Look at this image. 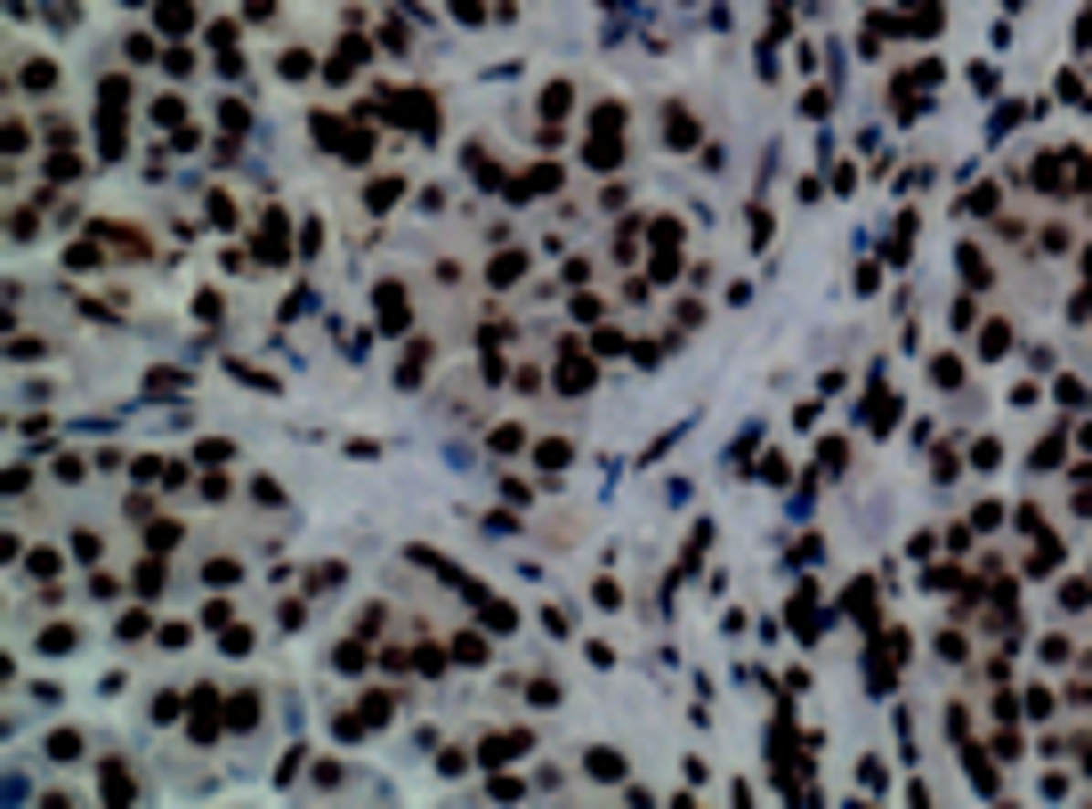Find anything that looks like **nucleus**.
<instances>
[{
  "label": "nucleus",
  "mask_w": 1092,
  "mask_h": 809,
  "mask_svg": "<svg viewBox=\"0 0 1092 809\" xmlns=\"http://www.w3.org/2000/svg\"><path fill=\"white\" fill-rule=\"evenodd\" d=\"M356 65H364V49H356V41H341V58H332V81H356Z\"/></svg>",
  "instance_id": "9d476101"
},
{
  "label": "nucleus",
  "mask_w": 1092,
  "mask_h": 809,
  "mask_svg": "<svg viewBox=\"0 0 1092 809\" xmlns=\"http://www.w3.org/2000/svg\"><path fill=\"white\" fill-rule=\"evenodd\" d=\"M251 251H259V259H284V251H291V243H284V219H259V243H251Z\"/></svg>",
  "instance_id": "39448f33"
},
{
  "label": "nucleus",
  "mask_w": 1092,
  "mask_h": 809,
  "mask_svg": "<svg viewBox=\"0 0 1092 809\" xmlns=\"http://www.w3.org/2000/svg\"><path fill=\"white\" fill-rule=\"evenodd\" d=\"M591 381H599V373H591V348H567V364H559V389H567V397H583Z\"/></svg>",
  "instance_id": "7ed1b4c3"
},
{
  "label": "nucleus",
  "mask_w": 1092,
  "mask_h": 809,
  "mask_svg": "<svg viewBox=\"0 0 1092 809\" xmlns=\"http://www.w3.org/2000/svg\"><path fill=\"white\" fill-rule=\"evenodd\" d=\"M25 583L33 591H58V551H25Z\"/></svg>",
  "instance_id": "20e7f679"
},
{
  "label": "nucleus",
  "mask_w": 1092,
  "mask_h": 809,
  "mask_svg": "<svg viewBox=\"0 0 1092 809\" xmlns=\"http://www.w3.org/2000/svg\"><path fill=\"white\" fill-rule=\"evenodd\" d=\"M389 712H397V688H373L364 704H356V712H341V737H364V729H381Z\"/></svg>",
  "instance_id": "f257e3e1"
},
{
  "label": "nucleus",
  "mask_w": 1092,
  "mask_h": 809,
  "mask_svg": "<svg viewBox=\"0 0 1092 809\" xmlns=\"http://www.w3.org/2000/svg\"><path fill=\"white\" fill-rule=\"evenodd\" d=\"M98 785H106V793H114V802H130V793H138V777H130V769H121V761H106V777H98Z\"/></svg>",
  "instance_id": "6e6552de"
},
{
  "label": "nucleus",
  "mask_w": 1092,
  "mask_h": 809,
  "mask_svg": "<svg viewBox=\"0 0 1092 809\" xmlns=\"http://www.w3.org/2000/svg\"><path fill=\"white\" fill-rule=\"evenodd\" d=\"M373 308H381V324H389V332H404V324H413V291H404V284H381V299H373Z\"/></svg>",
  "instance_id": "f03ea898"
},
{
  "label": "nucleus",
  "mask_w": 1092,
  "mask_h": 809,
  "mask_svg": "<svg viewBox=\"0 0 1092 809\" xmlns=\"http://www.w3.org/2000/svg\"><path fill=\"white\" fill-rule=\"evenodd\" d=\"M429 373V341H413V348H397V381H421Z\"/></svg>",
  "instance_id": "423d86ee"
},
{
  "label": "nucleus",
  "mask_w": 1092,
  "mask_h": 809,
  "mask_svg": "<svg viewBox=\"0 0 1092 809\" xmlns=\"http://www.w3.org/2000/svg\"><path fill=\"white\" fill-rule=\"evenodd\" d=\"M518 752H526V737H486V745H478V761H518Z\"/></svg>",
  "instance_id": "1a4fd4ad"
},
{
  "label": "nucleus",
  "mask_w": 1092,
  "mask_h": 809,
  "mask_svg": "<svg viewBox=\"0 0 1092 809\" xmlns=\"http://www.w3.org/2000/svg\"><path fill=\"white\" fill-rule=\"evenodd\" d=\"M251 720H259V696H251V688H235V704H227V729H251Z\"/></svg>",
  "instance_id": "0eeeda50"
}]
</instances>
